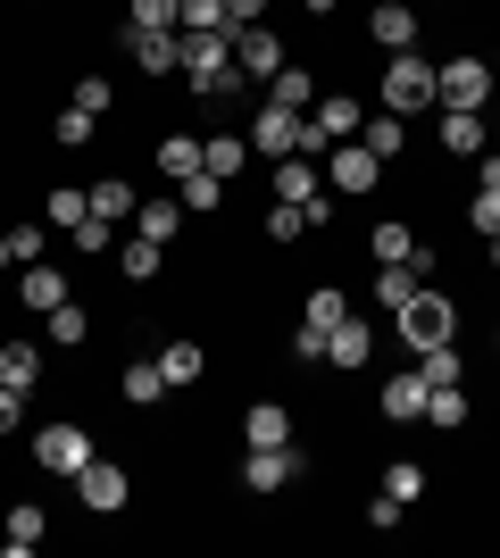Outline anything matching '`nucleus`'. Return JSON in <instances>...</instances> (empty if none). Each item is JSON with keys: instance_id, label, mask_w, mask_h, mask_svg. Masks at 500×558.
<instances>
[{"instance_id": "f257e3e1", "label": "nucleus", "mask_w": 500, "mask_h": 558, "mask_svg": "<svg viewBox=\"0 0 500 558\" xmlns=\"http://www.w3.org/2000/svg\"><path fill=\"white\" fill-rule=\"evenodd\" d=\"M184 84L200 100H234L242 68H234V34H184Z\"/></svg>"}, {"instance_id": "f03ea898", "label": "nucleus", "mask_w": 500, "mask_h": 558, "mask_svg": "<svg viewBox=\"0 0 500 558\" xmlns=\"http://www.w3.org/2000/svg\"><path fill=\"white\" fill-rule=\"evenodd\" d=\"M392 317H401V342H408V350H434V342H451V333H459L451 292H426V283H417V292H408Z\"/></svg>"}, {"instance_id": "7ed1b4c3", "label": "nucleus", "mask_w": 500, "mask_h": 558, "mask_svg": "<svg viewBox=\"0 0 500 558\" xmlns=\"http://www.w3.org/2000/svg\"><path fill=\"white\" fill-rule=\"evenodd\" d=\"M442 100V84H434V68L417 59V50H392V68H383V109L392 117H417Z\"/></svg>"}, {"instance_id": "20e7f679", "label": "nucleus", "mask_w": 500, "mask_h": 558, "mask_svg": "<svg viewBox=\"0 0 500 558\" xmlns=\"http://www.w3.org/2000/svg\"><path fill=\"white\" fill-rule=\"evenodd\" d=\"M84 459H93V434H84V425H42V434H34V466H50V475H84Z\"/></svg>"}, {"instance_id": "39448f33", "label": "nucleus", "mask_w": 500, "mask_h": 558, "mask_svg": "<svg viewBox=\"0 0 500 558\" xmlns=\"http://www.w3.org/2000/svg\"><path fill=\"white\" fill-rule=\"evenodd\" d=\"M301 466H309V450H301V442L251 450V459H242V484H251V492H284V484H301Z\"/></svg>"}, {"instance_id": "423d86ee", "label": "nucleus", "mask_w": 500, "mask_h": 558, "mask_svg": "<svg viewBox=\"0 0 500 558\" xmlns=\"http://www.w3.org/2000/svg\"><path fill=\"white\" fill-rule=\"evenodd\" d=\"M326 175H333V192H376V175H383V159L376 150H367V142H333L326 150Z\"/></svg>"}, {"instance_id": "0eeeda50", "label": "nucleus", "mask_w": 500, "mask_h": 558, "mask_svg": "<svg viewBox=\"0 0 500 558\" xmlns=\"http://www.w3.org/2000/svg\"><path fill=\"white\" fill-rule=\"evenodd\" d=\"M434 84H442V109H484L492 100V68L484 59H451V68H434Z\"/></svg>"}, {"instance_id": "6e6552de", "label": "nucleus", "mask_w": 500, "mask_h": 558, "mask_svg": "<svg viewBox=\"0 0 500 558\" xmlns=\"http://www.w3.org/2000/svg\"><path fill=\"white\" fill-rule=\"evenodd\" d=\"M75 492H84V509H93V517H118L125 500H134V484H125V466H109V459H84Z\"/></svg>"}, {"instance_id": "1a4fd4ad", "label": "nucleus", "mask_w": 500, "mask_h": 558, "mask_svg": "<svg viewBox=\"0 0 500 558\" xmlns=\"http://www.w3.org/2000/svg\"><path fill=\"white\" fill-rule=\"evenodd\" d=\"M276 201H301L309 226H326V217H333V201H317V159H301V150L276 159Z\"/></svg>"}, {"instance_id": "9d476101", "label": "nucleus", "mask_w": 500, "mask_h": 558, "mask_svg": "<svg viewBox=\"0 0 500 558\" xmlns=\"http://www.w3.org/2000/svg\"><path fill=\"white\" fill-rule=\"evenodd\" d=\"M251 150H259V159H292V150H301V109H276V100H267V109L251 117Z\"/></svg>"}, {"instance_id": "9b49d317", "label": "nucleus", "mask_w": 500, "mask_h": 558, "mask_svg": "<svg viewBox=\"0 0 500 558\" xmlns=\"http://www.w3.org/2000/svg\"><path fill=\"white\" fill-rule=\"evenodd\" d=\"M234 68H242V84H267V75L284 68V43H276L267 25H242L234 34Z\"/></svg>"}, {"instance_id": "f8f14e48", "label": "nucleus", "mask_w": 500, "mask_h": 558, "mask_svg": "<svg viewBox=\"0 0 500 558\" xmlns=\"http://www.w3.org/2000/svg\"><path fill=\"white\" fill-rule=\"evenodd\" d=\"M125 50H134V68H150V75H175V68H184V34H150V25H125Z\"/></svg>"}, {"instance_id": "ddd939ff", "label": "nucleus", "mask_w": 500, "mask_h": 558, "mask_svg": "<svg viewBox=\"0 0 500 558\" xmlns=\"http://www.w3.org/2000/svg\"><path fill=\"white\" fill-rule=\"evenodd\" d=\"M242 442H251V450H284V442H292V409H284V400H251Z\"/></svg>"}, {"instance_id": "4468645a", "label": "nucleus", "mask_w": 500, "mask_h": 558, "mask_svg": "<svg viewBox=\"0 0 500 558\" xmlns=\"http://www.w3.org/2000/svg\"><path fill=\"white\" fill-rule=\"evenodd\" d=\"M376 359V326L367 317H342V326L326 333V367H367Z\"/></svg>"}, {"instance_id": "2eb2a0df", "label": "nucleus", "mask_w": 500, "mask_h": 558, "mask_svg": "<svg viewBox=\"0 0 500 558\" xmlns=\"http://www.w3.org/2000/svg\"><path fill=\"white\" fill-rule=\"evenodd\" d=\"M367 34H376V50H417V9L408 0H376Z\"/></svg>"}, {"instance_id": "dca6fc26", "label": "nucleus", "mask_w": 500, "mask_h": 558, "mask_svg": "<svg viewBox=\"0 0 500 558\" xmlns=\"http://www.w3.org/2000/svg\"><path fill=\"white\" fill-rule=\"evenodd\" d=\"M200 167H209L217 184H234L242 167H251V142L242 134H200Z\"/></svg>"}, {"instance_id": "f3484780", "label": "nucleus", "mask_w": 500, "mask_h": 558, "mask_svg": "<svg viewBox=\"0 0 500 558\" xmlns=\"http://www.w3.org/2000/svg\"><path fill=\"white\" fill-rule=\"evenodd\" d=\"M442 150L451 159H484V109H442Z\"/></svg>"}, {"instance_id": "a211bd4d", "label": "nucleus", "mask_w": 500, "mask_h": 558, "mask_svg": "<svg viewBox=\"0 0 500 558\" xmlns=\"http://www.w3.org/2000/svg\"><path fill=\"white\" fill-rule=\"evenodd\" d=\"M267 100H276V109H301V117H309V109H317L309 68H276V75H267Z\"/></svg>"}, {"instance_id": "6ab92c4d", "label": "nucleus", "mask_w": 500, "mask_h": 558, "mask_svg": "<svg viewBox=\"0 0 500 558\" xmlns=\"http://www.w3.org/2000/svg\"><path fill=\"white\" fill-rule=\"evenodd\" d=\"M42 534H50V517L34 509V500H17V509H9V525H0V542H9V550H42Z\"/></svg>"}, {"instance_id": "aec40b11", "label": "nucleus", "mask_w": 500, "mask_h": 558, "mask_svg": "<svg viewBox=\"0 0 500 558\" xmlns=\"http://www.w3.org/2000/svg\"><path fill=\"white\" fill-rule=\"evenodd\" d=\"M383 417H392V425H401V417H426V375H417V367L383 384Z\"/></svg>"}, {"instance_id": "412c9836", "label": "nucleus", "mask_w": 500, "mask_h": 558, "mask_svg": "<svg viewBox=\"0 0 500 558\" xmlns=\"http://www.w3.org/2000/svg\"><path fill=\"white\" fill-rule=\"evenodd\" d=\"M0 384L34 392V384H42V350H34V342H0Z\"/></svg>"}, {"instance_id": "4be33fe9", "label": "nucleus", "mask_w": 500, "mask_h": 558, "mask_svg": "<svg viewBox=\"0 0 500 558\" xmlns=\"http://www.w3.org/2000/svg\"><path fill=\"white\" fill-rule=\"evenodd\" d=\"M17 292H25V308H42V317H50V308L68 301V267H25Z\"/></svg>"}, {"instance_id": "5701e85b", "label": "nucleus", "mask_w": 500, "mask_h": 558, "mask_svg": "<svg viewBox=\"0 0 500 558\" xmlns=\"http://www.w3.org/2000/svg\"><path fill=\"white\" fill-rule=\"evenodd\" d=\"M200 367H209V359H200V342H167V350H159V375H167V392L200 384Z\"/></svg>"}, {"instance_id": "b1692460", "label": "nucleus", "mask_w": 500, "mask_h": 558, "mask_svg": "<svg viewBox=\"0 0 500 558\" xmlns=\"http://www.w3.org/2000/svg\"><path fill=\"white\" fill-rule=\"evenodd\" d=\"M417 283H426V276H417V258H392V267H376V301H383V308H401Z\"/></svg>"}, {"instance_id": "393cba45", "label": "nucleus", "mask_w": 500, "mask_h": 558, "mask_svg": "<svg viewBox=\"0 0 500 558\" xmlns=\"http://www.w3.org/2000/svg\"><path fill=\"white\" fill-rule=\"evenodd\" d=\"M417 375H426V392H451L467 367H459V350H451V342H434V350H417Z\"/></svg>"}, {"instance_id": "a878e982", "label": "nucleus", "mask_w": 500, "mask_h": 558, "mask_svg": "<svg viewBox=\"0 0 500 558\" xmlns=\"http://www.w3.org/2000/svg\"><path fill=\"white\" fill-rule=\"evenodd\" d=\"M125 400H134V409H159V400H167L159 359H134V367H125Z\"/></svg>"}, {"instance_id": "bb28decb", "label": "nucleus", "mask_w": 500, "mask_h": 558, "mask_svg": "<svg viewBox=\"0 0 500 558\" xmlns=\"http://www.w3.org/2000/svg\"><path fill=\"white\" fill-rule=\"evenodd\" d=\"M118 267H125V276H134V283H150V276H159V267H167V242H150V233H134V242H125V251H118Z\"/></svg>"}, {"instance_id": "cd10ccee", "label": "nucleus", "mask_w": 500, "mask_h": 558, "mask_svg": "<svg viewBox=\"0 0 500 558\" xmlns=\"http://www.w3.org/2000/svg\"><path fill=\"white\" fill-rule=\"evenodd\" d=\"M143 209V201H134V184H125V175H109V184H93V217H109V226H125V217Z\"/></svg>"}, {"instance_id": "c85d7f7f", "label": "nucleus", "mask_w": 500, "mask_h": 558, "mask_svg": "<svg viewBox=\"0 0 500 558\" xmlns=\"http://www.w3.org/2000/svg\"><path fill=\"white\" fill-rule=\"evenodd\" d=\"M175 226H184V201H143L134 209V233H150V242H175Z\"/></svg>"}, {"instance_id": "c756f323", "label": "nucleus", "mask_w": 500, "mask_h": 558, "mask_svg": "<svg viewBox=\"0 0 500 558\" xmlns=\"http://www.w3.org/2000/svg\"><path fill=\"white\" fill-rule=\"evenodd\" d=\"M358 142H367L376 159H392V150H401V142H408V125H401V117H392V109H383V117H358Z\"/></svg>"}, {"instance_id": "7c9ffc66", "label": "nucleus", "mask_w": 500, "mask_h": 558, "mask_svg": "<svg viewBox=\"0 0 500 558\" xmlns=\"http://www.w3.org/2000/svg\"><path fill=\"white\" fill-rule=\"evenodd\" d=\"M125 25H150V34H184V0H134Z\"/></svg>"}, {"instance_id": "2f4dec72", "label": "nucleus", "mask_w": 500, "mask_h": 558, "mask_svg": "<svg viewBox=\"0 0 500 558\" xmlns=\"http://www.w3.org/2000/svg\"><path fill=\"white\" fill-rule=\"evenodd\" d=\"M367 251H376V267H392V258H408V251H417V233H408L401 217H383V226L367 233Z\"/></svg>"}, {"instance_id": "473e14b6", "label": "nucleus", "mask_w": 500, "mask_h": 558, "mask_svg": "<svg viewBox=\"0 0 500 558\" xmlns=\"http://www.w3.org/2000/svg\"><path fill=\"white\" fill-rule=\"evenodd\" d=\"M159 167L175 175V184H184V175H200V134H167V142H159Z\"/></svg>"}, {"instance_id": "72a5a7b5", "label": "nucleus", "mask_w": 500, "mask_h": 558, "mask_svg": "<svg viewBox=\"0 0 500 558\" xmlns=\"http://www.w3.org/2000/svg\"><path fill=\"white\" fill-rule=\"evenodd\" d=\"M342 317H351V301H342L333 283H317V292H309V308H301V326H317V333H333Z\"/></svg>"}, {"instance_id": "f704fd0d", "label": "nucleus", "mask_w": 500, "mask_h": 558, "mask_svg": "<svg viewBox=\"0 0 500 558\" xmlns=\"http://www.w3.org/2000/svg\"><path fill=\"white\" fill-rule=\"evenodd\" d=\"M50 342H59V350L93 342V317H84V308H75V301H59V308H50Z\"/></svg>"}, {"instance_id": "c9c22d12", "label": "nucleus", "mask_w": 500, "mask_h": 558, "mask_svg": "<svg viewBox=\"0 0 500 558\" xmlns=\"http://www.w3.org/2000/svg\"><path fill=\"white\" fill-rule=\"evenodd\" d=\"M50 134L68 142V150H84V142H100V117H93V109H75V100H68V109H59V125H50Z\"/></svg>"}, {"instance_id": "e433bc0d", "label": "nucleus", "mask_w": 500, "mask_h": 558, "mask_svg": "<svg viewBox=\"0 0 500 558\" xmlns=\"http://www.w3.org/2000/svg\"><path fill=\"white\" fill-rule=\"evenodd\" d=\"M68 242H75L84 258H109V251H118V226H109V217H84V226H75Z\"/></svg>"}, {"instance_id": "4c0bfd02", "label": "nucleus", "mask_w": 500, "mask_h": 558, "mask_svg": "<svg viewBox=\"0 0 500 558\" xmlns=\"http://www.w3.org/2000/svg\"><path fill=\"white\" fill-rule=\"evenodd\" d=\"M301 233H309V209H301V201H276V209H267V242H301Z\"/></svg>"}, {"instance_id": "58836bf2", "label": "nucleus", "mask_w": 500, "mask_h": 558, "mask_svg": "<svg viewBox=\"0 0 500 558\" xmlns=\"http://www.w3.org/2000/svg\"><path fill=\"white\" fill-rule=\"evenodd\" d=\"M426 425H442V434H451V425H467V392H426Z\"/></svg>"}, {"instance_id": "ea45409f", "label": "nucleus", "mask_w": 500, "mask_h": 558, "mask_svg": "<svg viewBox=\"0 0 500 558\" xmlns=\"http://www.w3.org/2000/svg\"><path fill=\"white\" fill-rule=\"evenodd\" d=\"M84 217H93V192H50V226L59 233H75Z\"/></svg>"}, {"instance_id": "a19ab883", "label": "nucleus", "mask_w": 500, "mask_h": 558, "mask_svg": "<svg viewBox=\"0 0 500 558\" xmlns=\"http://www.w3.org/2000/svg\"><path fill=\"white\" fill-rule=\"evenodd\" d=\"M383 492H392V500H417V492H426V466H417V459H392V466H383Z\"/></svg>"}, {"instance_id": "79ce46f5", "label": "nucleus", "mask_w": 500, "mask_h": 558, "mask_svg": "<svg viewBox=\"0 0 500 558\" xmlns=\"http://www.w3.org/2000/svg\"><path fill=\"white\" fill-rule=\"evenodd\" d=\"M184 34H225V0H184Z\"/></svg>"}, {"instance_id": "37998d69", "label": "nucleus", "mask_w": 500, "mask_h": 558, "mask_svg": "<svg viewBox=\"0 0 500 558\" xmlns=\"http://www.w3.org/2000/svg\"><path fill=\"white\" fill-rule=\"evenodd\" d=\"M217 201H225V184H217L209 167H200V175H184V209H217Z\"/></svg>"}, {"instance_id": "c03bdc74", "label": "nucleus", "mask_w": 500, "mask_h": 558, "mask_svg": "<svg viewBox=\"0 0 500 558\" xmlns=\"http://www.w3.org/2000/svg\"><path fill=\"white\" fill-rule=\"evenodd\" d=\"M467 226L492 242V233H500V192H476V201H467Z\"/></svg>"}, {"instance_id": "a18cd8bd", "label": "nucleus", "mask_w": 500, "mask_h": 558, "mask_svg": "<svg viewBox=\"0 0 500 558\" xmlns=\"http://www.w3.org/2000/svg\"><path fill=\"white\" fill-rule=\"evenodd\" d=\"M401 509H408V500H392V492H376V500H367V525H376V534H392V525H401Z\"/></svg>"}, {"instance_id": "49530a36", "label": "nucleus", "mask_w": 500, "mask_h": 558, "mask_svg": "<svg viewBox=\"0 0 500 558\" xmlns=\"http://www.w3.org/2000/svg\"><path fill=\"white\" fill-rule=\"evenodd\" d=\"M9 258H25V267H34V258H42V226H9Z\"/></svg>"}, {"instance_id": "de8ad7c7", "label": "nucleus", "mask_w": 500, "mask_h": 558, "mask_svg": "<svg viewBox=\"0 0 500 558\" xmlns=\"http://www.w3.org/2000/svg\"><path fill=\"white\" fill-rule=\"evenodd\" d=\"M17 425H25V392H17V384H0V434H17Z\"/></svg>"}, {"instance_id": "09e8293b", "label": "nucleus", "mask_w": 500, "mask_h": 558, "mask_svg": "<svg viewBox=\"0 0 500 558\" xmlns=\"http://www.w3.org/2000/svg\"><path fill=\"white\" fill-rule=\"evenodd\" d=\"M267 0H225V34H242V25H259Z\"/></svg>"}, {"instance_id": "8fccbe9b", "label": "nucleus", "mask_w": 500, "mask_h": 558, "mask_svg": "<svg viewBox=\"0 0 500 558\" xmlns=\"http://www.w3.org/2000/svg\"><path fill=\"white\" fill-rule=\"evenodd\" d=\"M109 100H118V93H109L100 75H84V84H75V109H93V117H100V109H109Z\"/></svg>"}, {"instance_id": "3c124183", "label": "nucleus", "mask_w": 500, "mask_h": 558, "mask_svg": "<svg viewBox=\"0 0 500 558\" xmlns=\"http://www.w3.org/2000/svg\"><path fill=\"white\" fill-rule=\"evenodd\" d=\"M292 359H309V367H317V359H326V333L301 326V333H292Z\"/></svg>"}, {"instance_id": "603ef678", "label": "nucleus", "mask_w": 500, "mask_h": 558, "mask_svg": "<svg viewBox=\"0 0 500 558\" xmlns=\"http://www.w3.org/2000/svg\"><path fill=\"white\" fill-rule=\"evenodd\" d=\"M476 192H500V150H484V159H476Z\"/></svg>"}, {"instance_id": "864d4df0", "label": "nucleus", "mask_w": 500, "mask_h": 558, "mask_svg": "<svg viewBox=\"0 0 500 558\" xmlns=\"http://www.w3.org/2000/svg\"><path fill=\"white\" fill-rule=\"evenodd\" d=\"M0 267H9V233H0Z\"/></svg>"}, {"instance_id": "5fc2aeb1", "label": "nucleus", "mask_w": 500, "mask_h": 558, "mask_svg": "<svg viewBox=\"0 0 500 558\" xmlns=\"http://www.w3.org/2000/svg\"><path fill=\"white\" fill-rule=\"evenodd\" d=\"M492 267H500V233H492Z\"/></svg>"}, {"instance_id": "6e6d98bb", "label": "nucleus", "mask_w": 500, "mask_h": 558, "mask_svg": "<svg viewBox=\"0 0 500 558\" xmlns=\"http://www.w3.org/2000/svg\"><path fill=\"white\" fill-rule=\"evenodd\" d=\"M301 9H309V0H301Z\"/></svg>"}]
</instances>
